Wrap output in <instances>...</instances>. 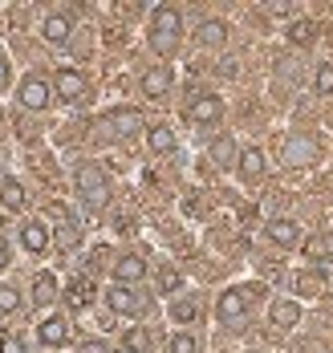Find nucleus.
Returning <instances> with one entry per match:
<instances>
[{
    "instance_id": "0eeeda50",
    "label": "nucleus",
    "mask_w": 333,
    "mask_h": 353,
    "mask_svg": "<svg viewBox=\"0 0 333 353\" xmlns=\"http://www.w3.org/2000/svg\"><path fill=\"white\" fill-rule=\"evenodd\" d=\"M17 98H21V106H25V110H45V106H49V98H53V90H49V81H45V77H25Z\"/></svg>"
},
{
    "instance_id": "dca6fc26",
    "label": "nucleus",
    "mask_w": 333,
    "mask_h": 353,
    "mask_svg": "<svg viewBox=\"0 0 333 353\" xmlns=\"http://www.w3.org/2000/svg\"><path fill=\"white\" fill-rule=\"evenodd\" d=\"M21 244H25V252L41 256V252L49 248V228H45V223H25V228H21Z\"/></svg>"
},
{
    "instance_id": "473e14b6",
    "label": "nucleus",
    "mask_w": 333,
    "mask_h": 353,
    "mask_svg": "<svg viewBox=\"0 0 333 353\" xmlns=\"http://www.w3.org/2000/svg\"><path fill=\"white\" fill-rule=\"evenodd\" d=\"M159 284H163V292H175V288H179V272H175V268H163V272H159Z\"/></svg>"
},
{
    "instance_id": "6ab92c4d",
    "label": "nucleus",
    "mask_w": 333,
    "mask_h": 353,
    "mask_svg": "<svg viewBox=\"0 0 333 353\" xmlns=\"http://www.w3.org/2000/svg\"><path fill=\"white\" fill-rule=\"evenodd\" d=\"M65 301H70V309H85V305L94 301V284H90V276H74L70 288H65Z\"/></svg>"
},
{
    "instance_id": "e433bc0d",
    "label": "nucleus",
    "mask_w": 333,
    "mask_h": 353,
    "mask_svg": "<svg viewBox=\"0 0 333 353\" xmlns=\"http://www.w3.org/2000/svg\"><path fill=\"white\" fill-rule=\"evenodd\" d=\"M321 272H325V276H333V256H330V260H321Z\"/></svg>"
},
{
    "instance_id": "f03ea898",
    "label": "nucleus",
    "mask_w": 333,
    "mask_h": 353,
    "mask_svg": "<svg viewBox=\"0 0 333 353\" xmlns=\"http://www.w3.org/2000/svg\"><path fill=\"white\" fill-rule=\"evenodd\" d=\"M74 183H77V199L85 203V212H102L110 203V179L102 175L98 163H81Z\"/></svg>"
},
{
    "instance_id": "bb28decb",
    "label": "nucleus",
    "mask_w": 333,
    "mask_h": 353,
    "mask_svg": "<svg viewBox=\"0 0 333 353\" xmlns=\"http://www.w3.org/2000/svg\"><path fill=\"white\" fill-rule=\"evenodd\" d=\"M21 309V292L12 288V284H0V317H8V313H17Z\"/></svg>"
},
{
    "instance_id": "72a5a7b5",
    "label": "nucleus",
    "mask_w": 333,
    "mask_h": 353,
    "mask_svg": "<svg viewBox=\"0 0 333 353\" xmlns=\"http://www.w3.org/2000/svg\"><path fill=\"white\" fill-rule=\"evenodd\" d=\"M77 353H114V350L106 345V341H94V337H90V341H81V345H77Z\"/></svg>"
},
{
    "instance_id": "c85d7f7f",
    "label": "nucleus",
    "mask_w": 333,
    "mask_h": 353,
    "mask_svg": "<svg viewBox=\"0 0 333 353\" xmlns=\"http://www.w3.org/2000/svg\"><path fill=\"white\" fill-rule=\"evenodd\" d=\"M126 350H130V353H150V333L130 329V333H126Z\"/></svg>"
},
{
    "instance_id": "c756f323",
    "label": "nucleus",
    "mask_w": 333,
    "mask_h": 353,
    "mask_svg": "<svg viewBox=\"0 0 333 353\" xmlns=\"http://www.w3.org/2000/svg\"><path fill=\"white\" fill-rule=\"evenodd\" d=\"M313 90H317V94H333V65H317V73H313Z\"/></svg>"
},
{
    "instance_id": "b1692460",
    "label": "nucleus",
    "mask_w": 333,
    "mask_h": 353,
    "mask_svg": "<svg viewBox=\"0 0 333 353\" xmlns=\"http://www.w3.org/2000/svg\"><path fill=\"white\" fill-rule=\"evenodd\" d=\"M195 317H199V305H195L191 296H179V301H171V321H175V325H191Z\"/></svg>"
},
{
    "instance_id": "39448f33",
    "label": "nucleus",
    "mask_w": 333,
    "mask_h": 353,
    "mask_svg": "<svg viewBox=\"0 0 333 353\" xmlns=\"http://www.w3.org/2000/svg\"><path fill=\"white\" fill-rule=\"evenodd\" d=\"M106 301H110L114 313H122V317H139V313L147 309V296H143L134 284H110Z\"/></svg>"
},
{
    "instance_id": "6e6552de",
    "label": "nucleus",
    "mask_w": 333,
    "mask_h": 353,
    "mask_svg": "<svg viewBox=\"0 0 333 353\" xmlns=\"http://www.w3.org/2000/svg\"><path fill=\"white\" fill-rule=\"evenodd\" d=\"M53 90H57V98H61V102H77V98L85 94V77H81L77 70H57Z\"/></svg>"
},
{
    "instance_id": "aec40b11",
    "label": "nucleus",
    "mask_w": 333,
    "mask_h": 353,
    "mask_svg": "<svg viewBox=\"0 0 333 353\" xmlns=\"http://www.w3.org/2000/svg\"><path fill=\"white\" fill-rule=\"evenodd\" d=\"M0 203L8 208V212H21L29 199H25V187L17 183V179H0Z\"/></svg>"
},
{
    "instance_id": "393cba45",
    "label": "nucleus",
    "mask_w": 333,
    "mask_h": 353,
    "mask_svg": "<svg viewBox=\"0 0 333 353\" xmlns=\"http://www.w3.org/2000/svg\"><path fill=\"white\" fill-rule=\"evenodd\" d=\"M289 41H293V45H313V41H317L313 21H293V25H289Z\"/></svg>"
},
{
    "instance_id": "9b49d317",
    "label": "nucleus",
    "mask_w": 333,
    "mask_h": 353,
    "mask_svg": "<svg viewBox=\"0 0 333 353\" xmlns=\"http://www.w3.org/2000/svg\"><path fill=\"white\" fill-rule=\"evenodd\" d=\"M187 118H191V122H220V118H223V102L216 98V94H203V98H195V102H191Z\"/></svg>"
},
{
    "instance_id": "f257e3e1",
    "label": "nucleus",
    "mask_w": 333,
    "mask_h": 353,
    "mask_svg": "<svg viewBox=\"0 0 333 353\" xmlns=\"http://www.w3.org/2000/svg\"><path fill=\"white\" fill-rule=\"evenodd\" d=\"M179 37H183V17H179V8L159 4V8L150 12V49L163 53V57H171V53L179 49Z\"/></svg>"
},
{
    "instance_id": "412c9836",
    "label": "nucleus",
    "mask_w": 333,
    "mask_h": 353,
    "mask_svg": "<svg viewBox=\"0 0 333 353\" xmlns=\"http://www.w3.org/2000/svg\"><path fill=\"white\" fill-rule=\"evenodd\" d=\"M195 41H199V45H223V41H228V25H223V21H203V25L195 29Z\"/></svg>"
},
{
    "instance_id": "9d476101",
    "label": "nucleus",
    "mask_w": 333,
    "mask_h": 353,
    "mask_svg": "<svg viewBox=\"0 0 333 353\" xmlns=\"http://www.w3.org/2000/svg\"><path fill=\"white\" fill-rule=\"evenodd\" d=\"M49 219L57 223V244H61V248H74L77 240H81V232H77V223L70 219V212H65L61 203H53V208H49Z\"/></svg>"
},
{
    "instance_id": "4468645a",
    "label": "nucleus",
    "mask_w": 333,
    "mask_h": 353,
    "mask_svg": "<svg viewBox=\"0 0 333 353\" xmlns=\"http://www.w3.org/2000/svg\"><path fill=\"white\" fill-rule=\"evenodd\" d=\"M171 85H175V73L171 70H147L143 73V94H147V98H163Z\"/></svg>"
},
{
    "instance_id": "7c9ffc66",
    "label": "nucleus",
    "mask_w": 333,
    "mask_h": 353,
    "mask_svg": "<svg viewBox=\"0 0 333 353\" xmlns=\"http://www.w3.org/2000/svg\"><path fill=\"white\" fill-rule=\"evenodd\" d=\"M317 288H321V276H317V272H301V276H296V292H301V296H313Z\"/></svg>"
},
{
    "instance_id": "a878e982",
    "label": "nucleus",
    "mask_w": 333,
    "mask_h": 353,
    "mask_svg": "<svg viewBox=\"0 0 333 353\" xmlns=\"http://www.w3.org/2000/svg\"><path fill=\"white\" fill-rule=\"evenodd\" d=\"M212 163H220V167H232V163H240V159H236V146H232V139H228V134H223V139L212 146Z\"/></svg>"
},
{
    "instance_id": "20e7f679",
    "label": "nucleus",
    "mask_w": 333,
    "mask_h": 353,
    "mask_svg": "<svg viewBox=\"0 0 333 353\" xmlns=\"http://www.w3.org/2000/svg\"><path fill=\"white\" fill-rule=\"evenodd\" d=\"M98 130L106 139H130V134H143V114L139 110H114L110 118L98 122Z\"/></svg>"
},
{
    "instance_id": "423d86ee",
    "label": "nucleus",
    "mask_w": 333,
    "mask_h": 353,
    "mask_svg": "<svg viewBox=\"0 0 333 353\" xmlns=\"http://www.w3.org/2000/svg\"><path fill=\"white\" fill-rule=\"evenodd\" d=\"M281 159H285V167H309L317 159V146H313V139H305V134H289L285 146H281Z\"/></svg>"
},
{
    "instance_id": "f8f14e48",
    "label": "nucleus",
    "mask_w": 333,
    "mask_h": 353,
    "mask_svg": "<svg viewBox=\"0 0 333 353\" xmlns=\"http://www.w3.org/2000/svg\"><path fill=\"white\" fill-rule=\"evenodd\" d=\"M147 276V260L143 256H122L114 264V284H139Z\"/></svg>"
},
{
    "instance_id": "1a4fd4ad",
    "label": "nucleus",
    "mask_w": 333,
    "mask_h": 353,
    "mask_svg": "<svg viewBox=\"0 0 333 353\" xmlns=\"http://www.w3.org/2000/svg\"><path fill=\"white\" fill-rule=\"evenodd\" d=\"M37 337H41V345H53V350H57V345H65V341H70V321L57 317V313H53V317H45L37 325Z\"/></svg>"
},
{
    "instance_id": "cd10ccee",
    "label": "nucleus",
    "mask_w": 333,
    "mask_h": 353,
    "mask_svg": "<svg viewBox=\"0 0 333 353\" xmlns=\"http://www.w3.org/2000/svg\"><path fill=\"white\" fill-rule=\"evenodd\" d=\"M167 353H199V341H195L191 333H175L171 345H167Z\"/></svg>"
},
{
    "instance_id": "4be33fe9",
    "label": "nucleus",
    "mask_w": 333,
    "mask_h": 353,
    "mask_svg": "<svg viewBox=\"0 0 333 353\" xmlns=\"http://www.w3.org/2000/svg\"><path fill=\"white\" fill-rule=\"evenodd\" d=\"M57 296V281H53V272H37L33 276V305H49Z\"/></svg>"
},
{
    "instance_id": "2f4dec72",
    "label": "nucleus",
    "mask_w": 333,
    "mask_h": 353,
    "mask_svg": "<svg viewBox=\"0 0 333 353\" xmlns=\"http://www.w3.org/2000/svg\"><path fill=\"white\" fill-rule=\"evenodd\" d=\"M0 353H29V350H25V341H21L17 333H4V337H0Z\"/></svg>"
},
{
    "instance_id": "f3484780",
    "label": "nucleus",
    "mask_w": 333,
    "mask_h": 353,
    "mask_svg": "<svg viewBox=\"0 0 333 353\" xmlns=\"http://www.w3.org/2000/svg\"><path fill=\"white\" fill-rule=\"evenodd\" d=\"M268 240L281 244V248H293L296 240H301V228H296L293 219H272V223H268Z\"/></svg>"
},
{
    "instance_id": "4c0bfd02",
    "label": "nucleus",
    "mask_w": 333,
    "mask_h": 353,
    "mask_svg": "<svg viewBox=\"0 0 333 353\" xmlns=\"http://www.w3.org/2000/svg\"><path fill=\"white\" fill-rule=\"evenodd\" d=\"M0 223H4V212H0Z\"/></svg>"
},
{
    "instance_id": "c9c22d12",
    "label": "nucleus",
    "mask_w": 333,
    "mask_h": 353,
    "mask_svg": "<svg viewBox=\"0 0 333 353\" xmlns=\"http://www.w3.org/2000/svg\"><path fill=\"white\" fill-rule=\"evenodd\" d=\"M4 268H8V248L0 244V272H4Z\"/></svg>"
},
{
    "instance_id": "a211bd4d",
    "label": "nucleus",
    "mask_w": 333,
    "mask_h": 353,
    "mask_svg": "<svg viewBox=\"0 0 333 353\" xmlns=\"http://www.w3.org/2000/svg\"><path fill=\"white\" fill-rule=\"evenodd\" d=\"M236 171H240V179H260V175H264V150H256V146L240 150V163H236Z\"/></svg>"
},
{
    "instance_id": "7ed1b4c3",
    "label": "nucleus",
    "mask_w": 333,
    "mask_h": 353,
    "mask_svg": "<svg viewBox=\"0 0 333 353\" xmlns=\"http://www.w3.org/2000/svg\"><path fill=\"white\" fill-rule=\"evenodd\" d=\"M252 292H260L256 284H252V288H228L220 301H216V317H220L223 325H236V321H244V313H248V301H252Z\"/></svg>"
},
{
    "instance_id": "ddd939ff",
    "label": "nucleus",
    "mask_w": 333,
    "mask_h": 353,
    "mask_svg": "<svg viewBox=\"0 0 333 353\" xmlns=\"http://www.w3.org/2000/svg\"><path fill=\"white\" fill-rule=\"evenodd\" d=\"M41 33L49 45H65L70 33H74V21L65 17V12H53V17H45V25H41Z\"/></svg>"
},
{
    "instance_id": "2eb2a0df",
    "label": "nucleus",
    "mask_w": 333,
    "mask_h": 353,
    "mask_svg": "<svg viewBox=\"0 0 333 353\" xmlns=\"http://www.w3.org/2000/svg\"><path fill=\"white\" fill-rule=\"evenodd\" d=\"M268 321H272V329H293L296 321H301V305L296 301H276L268 309Z\"/></svg>"
},
{
    "instance_id": "5701e85b",
    "label": "nucleus",
    "mask_w": 333,
    "mask_h": 353,
    "mask_svg": "<svg viewBox=\"0 0 333 353\" xmlns=\"http://www.w3.org/2000/svg\"><path fill=\"white\" fill-rule=\"evenodd\" d=\"M147 142H150L154 154H171V150H175V130H171V126H154L147 134Z\"/></svg>"
},
{
    "instance_id": "f704fd0d",
    "label": "nucleus",
    "mask_w": 333,
    "mask_h": 353,
    "mask_svg": "<svg viewBox=\"0 0 333 353\" xmlns=\"http://www.w3.org/2000/svg\"><path fill=\"white\" fill-rule=\"evenodd\" d=\"M4 85H8V57L0 53V90H4Z\"/></svg>"
}]
</instances>
